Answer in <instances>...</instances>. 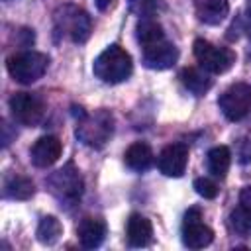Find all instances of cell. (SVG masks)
I'll return each instance as SVG.
<instances>
[{
	"label": "cell",
	"mask_w": 251,
	"mask_h": 251,
	"mask_svg": "<svg viewBox=\"0 0 251 251\" xmlns=\"http://www.w3.org/2000/svg\"><path fill=\"white\" fill-rule=\"evenodd\" d=\"M133 71L131 55L120 47V45H110L106 47L92 63V73L96 78H100L106 84H118L129 78Z\"/></svg>",
	"instance_id": "obj_1"
},
{
	"label": "cell",
	"mask_w": 251,
	"mask_h": 251,
	"mask_svg": "<svg viewBox=\"0 0 251 251\" xmlns=\"http://www.w3.org/2000/svg\"><path fill=\"white\" fill-rule=\"evenodd\" d=\"M75 133L78 141H82L84 145L92 149H100L110 141L114 133V116L108 110H96L92 114H86L80 108Z\"/></svg>",
	"instance_id": "obj_2"
},
{
	"label": "cell",
	"mask_w": 251,
	"mask_h": 251,
	"mask_svg": "<svg viewBox=\"0 0 251 251\" xmlns=\"http://www.w3.org/2000/svg\"><path fill=\"white\" fill-rule=\"evenodd\" d=\"M55 31L73 43H84L92 33V20L82 8L65 4L55 12Z\"/></svg>",
	"instance_id": "obj_3"
},
{
	"label": "cell",
	"mask_w": 251,
	"mask_h": 251,
	"mask_svg": "<svg viewBox=\"0 0 251 251\" xmlns=\"http://www.w3.org/2000/svg\"><path fill=\"white\" fill-rule=\"evenodd\" d=\"M49 57L39 51H20L6 59V69L16 82L31 84L45 75Z\"/></svg>",
	"instance_id": "obj_4"
},
{
	"label": "cell",
	"mask_w": 251,
	"mask_h": 251,
	"mask_svg": "<svg viewBox=\"0 0 251 251\" xmlns=\"http://www.w3.org/2000/svg\"><path fill=\"white\" fill-rule=\"evenodd\" d=\"M47 186L57 200H61L65 204H75L82 196L84 180H82L78 169L73 163H67L63 169L51 173V176L47 178Z\"/></svg>",
	"instance_id": "obj_5"
},
{
	"label": "cell",
	"mask_w": 251,
	"mask_h": 251,
	"mask_svg": "<svg viewBox=\"0 0 251 251\" xmlns=\"http://www.w3.org/2000/svg\"><path fill=\"white\" fill-rule=\"evenodd\" d=\"M194 57L200 67L212 75L227 73L235 65V53L229 47H218L206 39L194 41Z\"/></svg>",
	"instance_id": "obj_6"
},
{
	"label": "cell",
	"mask_w": 251,
	"mask_h": 251,
	"mask_svg": "<svg viewBox=\"0 0 251 251\" xmlns=\"http://www.w3.org/2000/svg\"><path fill=\"white\" fill-rule=\"evenodd\" d=\"M218 106L222 110V114L229 120V122H239L243 120L249 110H251V86L245 82H235L229 88H226L220 98H218Z\"/></svg>",
	"instance_id": "obj_7"
},
{
	"label": "cell",
	"mask_w": 251,
	"mask_h": 251,
	"mask_svg": "<svg viewBox=\"0 0 251 251\" xmlns=\"http://www.w3.org/2000/svg\"><path fill=\"white\" fill-rule=\"evenodd\" d=\"M10 112L16 122L27 127H35L43 122L45 118V104L39 96L29 94V92H16L10 98Z\"/></svg>",
	"instance_id": "obj_8"
},
{
	"label": "cell",
	"mask_w": 251,
	"mask_h": 251,
	"mask_svg": "<svg viewBox=\"0 0 251 251\" xmlns=\"http://www.w3.org/2000/svg\"><path fill=\"white\" fill-rule=\"evenodd\" d=\"M182 243L188 249H204L212 243L214 239V231L212 227H208L202 220V212L198 208H190L184 214L182 220Z\"/></svg>",
	"instance_id": "obj_9"
},
{
	"label": "cell",
	"mask_w": 251,
	"mask_h": 251,
	"mask_svg": "<svg viewBox=\"0 0 251 251\" xmlns=\"http://www.w3.org/2000/svg\"><path fill=\"white\" fill-rule=\"evenodd\" d=\"M176 59H178V49L167 37L155 43L143 45V65L147 69L165 71V69H171L176 63Z\"/></svg>",
	"instance_id": "obj_10"
},
{
	"label": "cell",
	"mask_w": 251,
	"mask_h": 251,
	"mask_svg": "<svg viewBox=\"0 0 251 251\" xmlns=\"http://www.w3.org/2000/svg\"><path fill=\"white\" fill-rule=\"evenodd\" d=\"M188 163V147L184 143H171L167 145L159 157H157V167L165 176H182L186 171Z\"/></svg>",
	"instance_id": "obj_11"
},
{
	"label": "cell",
	"mask_w": 251,
	"mask_h": 251,
	"mask_svg": "<svg viewBox=\"0 0 251 251\" xmlns=\"http://www.w3.org/2000/svg\"><path fill=\"white\" fill-rule=\"evenodd\" d=\"M61 153H63V143H61V139L55 137V135H43V137H39V139L33 143V147H31V151H29V159H31V163H33L35 167L47 169V167H51L53 163L59 161Z\"/></svg>",
	"instance_id": "obj_12"
},
{
	"label": "cell",
	"mask_w": 251,
	"mask_h": 251,
	"mask_svg": "<svg viewBox=\"0 0 251 251\" xmlns=\"http://www.w3.org/2000/svg\"><path fill=\"white\" fill-rule=\"evenodd\" d=\"M76 235H78V241L82 247H86V249L100 247L106 237V222L102 218L86 216L80 220V224L76 227Z\"/></svg>",
	"instance_id": "obj_13"
},
{
	"label": "cell",
	"mask_w": 251,
	"mask_h": 251,
	"mask_svg": "<svg viewBox=\"0 0 251 251\" xmlns=\"http://www.w3.org/2000/svg\"><path fill=\"white\" fill-rule=\"evenodd\" d=\"M126 237L131 247H147L153 241V226L141 214H131L126 224Z\"/></svg>",
	"instance_id": "obj_14"
},
{
	"label": "cell",
	"mask_w": 251,
	"mask_h": 251,
	"mask_svg": "<svg viewBox=\"0 0 251 251\" xmlns=\"http://www.w3.org/2000/svg\"><path fill=\"white\" fill-rule=\"evenodd\" d=\"M178 78H180L182 86H184L188 92H192L194 96H204V94L212 88V84H214V80L210 78L208 71H200V69H196V67H186V69H182L180 75H178Z\"/></svg>",
	"instance_id": "obj_15"
},
{
	"label": "cell",
	"mask_w": 251,
	"mask_h": 251,
	"mask_svg": "<svg viewBox=\"0 0 251 251\" xmlns=\"http://www.w3.org/2000/svg\"><path fill=\"white\" fill-rule=\"evenodd\" d=\"M229 14L227 0H200L196 4V16L202 24L218 25L222 24Z\"/></svg>",
	"instance_id": "obj_16"
},
{
	"label": "cell",
	"mask_w": 251,
	"mask_h": 251,
	"mask_svg": "<svg viewBox=\"0 0 251 251\" xmlns=\"http://www.w3.org/2000/svg\"><path fill=\"white\" fill-rule=\"evenodd\" d=\"M153 157H155V155H153L151 147H149L147 143H143V141L131 143V145L126 149V153H124L126 165H127L131 171H137V173L147 171V169L153 165Z\"/></svg>",
	"instance_id": "obj_17"
},
{
	"label": "cell",
	"mask_w": 251,
	"mask_h": 251,
	"mask_svg": "<svg viewBox=\"0 0 251 251\" xmlns=\"http://www.w3.org/2000/svg\"><path fill=\"white\" fill-rule=\"evenodd\" d=\"M35 192L33 182L22 175H6L4 176V196L12 200H27Z\"/></svg>",
	"instance_id": "obj_18"
},
{
	"label": "cell",
	"mask_w": 251,
	"mask_h": 251,
	"mask_svg": "<svg viewBox=\"0 0 251 251\" xmlns=\"http://www.w3.org/2000/svg\"><path fill=\"white\" fill-rule=\"evenodd\" d=\"M206 161H208V171L214 176L224 178L229 171V165H231V151L226 145H216L208 151Z\"/></svg>",
	"instance_id": "obj_19"
},
{
	"label": "cell",
	"mask_w": 251,
	"mask_h": 251,
	"mask_svg": "<svg viewBox=\"0 0 251 251\" xmlns=\"http://www.w3.org/2000/svg\"><path fill=\"white\" fill-rule=\"evenodd\" d=\"M135 37L137 41L143 45H149V43H155L159 39H165V31H163V25L153 20V18H141L135 25Z\"/></svg>",
	"instance_id": "obj_20"
},
{
	"label": "cell",
	"mask_w": 251,
	"mask_h": 251,
	"mask_svg": "<svg viewBox=\"0 0 251 251\" xmlns=\"http://www.w3.org/2000/svg\"><path fill=\"white\" fill-rule=\"evenodd\" d=\"M63 235V226L55 216H43L37 226V239L43 245H53Z\"/></svg>",
	"instance_id": "obj_21"
},
{
	"label": "cell",
	"mask_w": 251,
	"mask_h": 251,
	"mask_svg": "<svg viewBox=\"0 0 251 251\" xmlns=\"http://www.w3.org/2000/svg\"><path fill=\"white\" fill-rule=\"evenodd\" d=\"M127 4H129V10L141 18H151L165 8L163 0H127Z\"/></svg>",
	"instance_id": "obj_22"
},
{
	"label": "cell",
	"mask_w": 251,
	"mask_h": 251,
	"mask_svg": "<svg viewBox=\"0 0 251 251\" xmlns=\"http://www.w3.org/2000/svg\"><path fill=\"white\" fill-rule=\"evenodd\" d=\"M229 224H231V227H233L237 233H241V235H245V233L251 231V218H249V214H247L241 206H237V208L231 212Z\"/></svg>",
	"instance_id": "obj_23"
},
{
	"label": "cell",
	"mask_w": 251,
	"mask_h": 251,
	"mask_svg": "<svg viewBox=\"0 0 251 251\" xmlns=\"http://www.w3.org/2000/svg\"><path fill=\"white\" fill-rule=\"evenodd\" d=\"M194 190H196V194H200V196L206 198V200L216 198L218 192H220L218 184H216L212 178H206V176H200V178L194 180Z\"/></svg>",
	"instance_id": "obj_24"
},
{
	"label": "cell",
	"mask_w": 251,
	"mask_h": 251,
	"mask_svg": "<svg viewBox=\"0 0 251 251\" xmlns=\"http://www.w3.org/2000/svg\"><path fill=\"white\" fill-rule=\"evenodd\" d=\"M239 206L249 214V218H251V186H245V188H241V192H239Z\"/></svg>",
	"instance_id": "obj_25"
},
{
	"label": "cell",
	"mask_w": 251,
	"mask_h": 251,
	"mask_svg": "<svg viewBox=\"0 0 251 251\" xmlns=\"http://www.w3.org/2000/svg\"><path fill=\"white\" fill-rule=\"evenodd\" d=\"M112 2H114V0H94V4H96L98 10H108Z\"/></svg>",
	"instance_id": "obj_26"
},
{
	"label": "cell",
	"mask_w": 251,
	"mask_h": 251,
	"mask_svg": "<svg viewBox=\"0 0 251 251\" xmlns=\"http://www.w3.org/2000/svg\"><path fill=\"white\" fill-rule=\"evenodd\" d=\"M247 59L251 61V37H249V43H247Z\"/></svg>",
	"instance_id": "obj_27"
},
{
	"label": "cell",
	"mask_w": 251,
	"mask_h": 251,
	"mask_svg": "<svg viewBox=\"0 0 251 251\" xmlns=\"http://www.w3.org/2000/svg\"><path fill=\"white\" fill-rule=\"evenodd\" d=\"M247 16H249V20H251V0H247Z\"/></svg>",
	"instance_id": "obj_28"
},
{
	"label": "cell",
	"mask_w": 251,
	"mask_h": 251,
	"mask_svg": "<svg viewBox=\"0 0 251 251\" xmlns=\"http://www.w3.org/2000/svg\"><path fill=\"white\" fill-rule=\"evenodd\" d=\"M6 2H8V0H6Z\"/></svg>",
	"instance_id": "obj_29"
}]
</instances>
